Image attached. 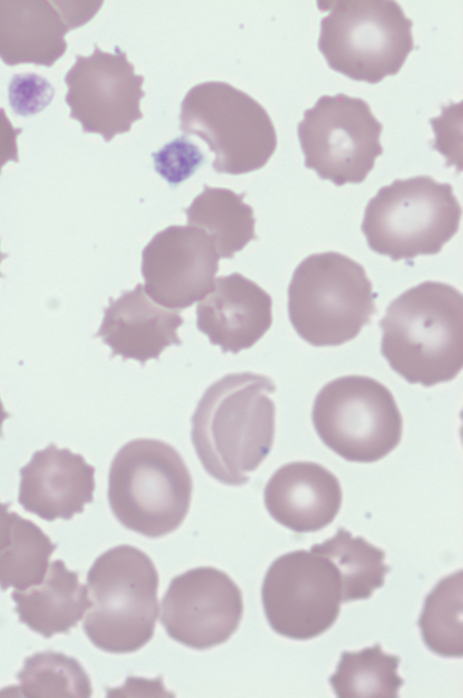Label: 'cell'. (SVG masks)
<instances>
[{"label":"cell","mask_w":463,"mask_h":698,"mask_svg":"<svg viewBox=\"0 0 463 698\" xmlns=\"http://www.w3.org/2000/svg\"><path fill=\"white\" fill-rule=\"evenodd\" d=\"M70 2L0 1V59L8 66L51 67L66 52L64 35L82 25Z\"/></svg>","instance_id":"obj_17"},{"label":"cell","mask_w":463,"mask_h":698,"mask_svg":"<svg viewBox=\"0 0 463 698\" xmlns=\"http://www.w3.org/2000/svg\"><path fill=\"white\" fill-rule=\"evenodd\" d=\"M159 621L174 640L204 650L227 641L243 613L241 591L223 571L202 566L175 577L161 599Z\"/></svg>","instance_id":"obj_13"},{"label":"cell","mask_w":463,"mask_h":698,"mask_svg":"<svg viewBox=\"0 0 463 698\" xmlns=\"http://www.w3.org/2000/svg\"><path fill=\"white\" fill-rule=\"evenodd\" d=\"M11 597L19 621L46 638L68 634L91 607L87 586L80 583L78 573L69 571L61 560L49 563L39 584L16 590Z\"/></svg>","instance_id":"obj_20"},{"label":"cell","mask_w":463,"mask_h":698,"mask_svg":"<svg viewBox=\"0 0 463 698\" xmlns=\"http://www.w3.org/2000/svg\"><path fill=\"white\" fill-rule=\"evenodd\" d=\"M11 502H0V549L5 546L11 539V529L14 512H8Z\"/></svg>","instance_id":"obj_30"},{"label":"cell","mask_w":463,"mask_h":698,"mask_svg":"<svg viewBox=\"0 0 463 698\" xmlns=\"http://www.w3.org/2000/svg\"><path fill=\"white\" fill-rule=\"evenodd\" d=\"M56 548L39 526L14 513L11 539L0 549V589L23 590L39 584Z\"/></svg>","instance_id":"obj_25"},{"label":"cell","mask_w":463,"mask_h":698,"mask_svg":"<svg viewBox=\"0 0 463 698\" xmlns=\"http://www.w3.org/2000/svg\"><path fill=\"white\" fill-rule=\"evenodd\" d=\"M381 353L411 383L453 380L463 366V299L454 287L424 281L393 299L379 321Z\"/></svg>","instance_id":"obj_2"},{"label":"cell","mask_w":463,"mask_h":698,"mask_svg":"<svg viewBox=\"0 0 463 698\" xmlns=\"http://www.w3.org/2000/svg\"><path fill=\"white\" fill-rule=\"evenodd\" d=\"M342 599L339 571L326 557L298 550L269 567L261 600L270 627L294 640H307L335 622Z\"/></svg>","instance_id":"obj_11"},{"label":"cell","mask_w":463,"mask_h":698,"mask_svg":"<svg viewBox=\"0 0 463 698\" xmlns=\"http://www.w3.org/2000/svg\"><path fill=\"white\" fill-rule=\"evenodd\" d=\"M271 307L270 296L240 273L219 277L197 304V328L223 353L237 354L269 330Z\"/></svg>","instance_id":"obj_16"},{"label":"cell","mask_w":463,"mask_h":698,"mask_svg":"<svg viewBox=\"0 0 463 698\" xmlns=\"http://www.w3.org/2000/svg\"><path fill=\"white\" fill-rule=\"evenodd\" d=\"M310 551L329 559L339 571L342 586L341 603L369 599L384 583L390 567L383 562L385 552L362 536L339 527L335 534Z\"/></svg>","instance_id":"obj_22"},{"label":"cell","mask_w":463,"mask_h":698,"mask_svg":"<svg viewBox=\"0 0 463 698\" xmlns=\"http://www.w3.org/2000/svg\"><path fill=\"white\" fill-rule=\"evenodd\" d=\"M158 574L141 550L123 544L99 556L87 575L91 601L82 627L98 648L137 651L153 637L158 614Z\"/></svg>","instance_id":"obj_4"},{"label":"cell","mask_w":463,"mask_h":698,"mask_svg":"<svg viewBox=\"0 0 463 698\" xmlns=\"http://www.w3.org/2000/svg\"><path fill=\"white\" fill-rule=\"evenodd\" d=\"M94 473L81 455L52 443L20 469L18 502L46 521L70 520L93 501Z\"/></svg>","instance_id":"obj_15"},{"label":"cell","mask_w":463,"mask_h":698,"mask_svg":"<svg viewBox=\"0 0 463 698\" xmlns=\"http://www.w3.org/2000/svg\"><path fill=\"white\" fill-rule=\"evenodd\" d=\"M314 428L324 444L348 461H377L400 443L402 419L387 387L364 375L327 382L317 394Z\"/></svg>","instance_id":"obj_9"},{"label":"cell","mask_w":463,"mask_h":698,"mask_svg":"<svg viewBox=\"0 0 463 698\" xmlns=\"http://www.w3.org/2000/svg\"><path fill=\"white\" fill-rule=\"evenodd\" d=\"M22 132L21 127H13L5 108H0V174L7 162H19L16 138Z\"/></svg>","instance_id":"obj_29"},{"label":"cell","mask_w":463,"mask_h":698,"mask_svg":"<svg viewBox=\"0 0 463 698\" xmlns=\"http://www.w3.org/2000/svg\"><path fill=\"white\" fill-rule=\"evenodd\" d=\"M8 92L14 111L27 116L43 109L52 99L54 90L44 78L26 73L13 77Z\"/></svg>","instance_id":"obj_28"},{"label":"cell","mask_w":463,"mask_h":698,"mask_svg":"<svg viewBox=\"0 0 463 698\" xmlns=\"http://www.w3.org/2000/svg\"><path fill=\"white\" fill-rule=\"evenodd\" d=\"M192 492V476L182 456L162 440H130L111 462V511L124 527L146 537L176 530L189 511Z\"/></svg>","instance_id":"obj_3"},{"label":"cell","mask_w":463,"mask_h":698,"mask_svg":"<svg viewBox=\"0 0 463 698\" xmlns=\"http://www.w3.org/2000/svg\"><path fill=\"white\" fill-rule=\"evenodd\" d=\"M179 312L156 302L144 285L137 284L116 300L109 298L94 336L101 337L111 348V356L120 355L124 360L134 359L145 364L149 359H158L166 347L182 344L177 328L184 320Z\"/></svg>","instance_id":"obj_19"},{"label":"cell","mask_w":463,"mask_h":698,"mask_svg":"<svg viewBox=\"0 0 463 698\" xmlns=\"http://www.w3.org/2000/svg\"><path fill=\"white\" fill-rule=\"evenodd\" d=\"M151 156L155 170L172 187L189 178L205 160L199 147L184 136L175 138Z\"/></svg>","instance_id":"obj_27"},{"label":"cell","mask_w":463,"mask_h":698,"mask_svg":"<svg viewBox=\"0 0 463 698\" xmlns=\"http://www.w3.org/2000/svg\"><path fill=\"white\" fill-rule=\"evenodd\" d=\"M382 131L364 99L324 95L298 125L305 166L337 186L360 184L383 152Z\"/></svg>","instance_id":"obj_10"},{"label":"cell","mask_w":463,"mask_h":698,"mask_svg":"<svg viewBox=\"0 0 463 698\" xmlns=\"http://www.w3.org/2000/svg\"><path fill=\"white\" fill-rule=\"evenodd\" d=\"M219 259L203 231L189 225L167 227L142 251L145 289L161 306L181 311L210 291Z\"/></svg>","instance_id":"obj_14"},{"label":"cell","mask_w":463,"mask_h":698,"mask_svg":"<svg viewBox=\"0 0 463 698\" xmlns=\"http://www.w3.org/2000/svg\"><path fill=\"white\" fill-rule=\"evenodd\" d=\"M400 661L379 643L358 652L344 651L329 683L339 698H397L404 683L397 673Z\"/></svg>","instance_id":"obj_23"},{"label":"cell","mask_w":463,"mask_h":698,"mask_svg":"<svg viewBox=\"0 0 463 698\" xmlns=\"http://www.w3.org/2000/svg\"><path fill=\"white\" fill-rule=\"evenodd\" d=\"M180 129L204 140L215 154L217 173L241 174L263 167L277 147L266 109L247 93L222 81L194 86L181 103Z\"/></svg>","instance_id":"obj_8"},{"label":"cell","mask_w":463,"mask_h":698,"mask_svg":"<svg viewBox=\"0 0 463 698\" xmlns=\"http://www.w3.org/2000/svg\"><path fill=\"white\" fill-rule=\"evenodd\" d=\"M10 417V414L6 412L4 409L2 401L0 399V437L3 436L2 434V425L5 420Z\"/></svg>","instance_id":"obj_31"},{"label":"cell","mask_w":463,"mask_h":698,"mask_svg":"<svg viewBox=\"0 0 463 698\" xmlns=\"http://www.w3.org/2000/svg\"><path fill=\"white\" fill-rule=\"evenodd\" d=\"M6 257H7V254L2 253V251L0 250V263ZM0 277L4 278L5 276L0 272Z\"/></svg>","instance_id":"obj_32"},{"label":"cell","mask_w":463,"mask_h":698,"mask_svg":"<svg viewBox=\"0 0 463 698\" xmlns=\"http://www.w3.org/2000/svg\"><path fill=\"white\" fill-rule=\"evenodd\" d=\"M16 678L24 697H90L92 693L80 664L61 652L47 650L26 657Z\"/></svg>","instance_id":"obj_26"},{"label":"cell","mask_w":463,"mask_h":698,"mask_svg":"<svg viewBox=\"0 0 463 698\" xmlns=\"http://www.w3.org/2000/svg\"><path fill=\"white\" fill-rule=\"evenodd\" d=\"M270 516L296 533L317 532L331 524L342 504L337 477L322 465L295 461L278 468L264 489Z\"/></svg>","instance_id":"obj_18"},{"label":"cell","mask_w":463,"mask_h":698,"mask_svg":"<svg viewBox=\"0 0 463 698\" xmlns=\"http://www.w3.org/2000/svg\"><path fill=\"white\" fill-rule=\"evenodd\" d=\"M272 380L250 372L226 374L211 384L192 416L191 439L205 471L241 486L269 455L275 433Z\"/></svg>","instance_id":"obj_1"},{"label":"cell","mask_w":463,"mask_h":698,"mask_svg":"<svg viewBox=\"0 0 463 698\" xmlns=\"http://www.w3.org/2000/svg\"><path fill=\"white\" fill-rule=\"evenodd\" d=\"M463 571L439 580L426 596L418 620L422 640L443 657L463 656Z\"/></svg>","instance_id":"obj_24"},{"label":"cell","mask_w":463,"mask_h":698,"mask_svg":"<svg viewBox=\"0 0 463 698\" xmlns=\"http://www.w3.org/2000/svg\"><path fill=\"white\" fill-rule=\"evenodd\" d=\"M361 264L335 252L315 253L295 269L288 311L298 335L314 346H335L358 335L376 312Z\"/></svg>","instance_id":"obj_5"},{"label":"cell","mask_w":463,"mask_h":698,"mask_svg":"<svg viewBox=\"0 0 463 698\" xmlns=\"http://www.w3.org/2000/svg\"><path fill=\"white\" fill-rule=\"evenodd\" d=\"M460 218L451 184L418 175L381 187L365 207L362 231L374 252L412 259L439 253L457 233Z\"/></svg>","instance_id":"obj_7"},{"label":"cell","mask_w":463,"mask_h":698,"mask_svg":"<svg viewBox=\"0 0 463 698\" xmlns=\"http://www.w3.org/2000/svg\"><path fill=\"white\" fill-rule=\"evenodd\" d=\"M245 193L203 185L184 211L189 226L203 231L212 241L219 258L232 259L257 236L252 208L243 202Z\"/></svg>","instance_id":"obj_21"},{"label":"cell","mask_w":463,"mask_h":698,"mask_svg":"<svg viewBox=\"0 0 463 698\" xmlns=\"http://www.w3.org/2000/svg\"><path fill=\"white\" fill-rule=\"evenodd\" d=\"M329 14L317 47L328 66L357 81L378 83L399 72L413 50L412 21L390 0L317 1Z\"/></svg>","instance_id":"obj_6"},{"label":"cell","mask_w":463,"mask_h":698,"mask_svg":"<svg viewBox=\"0 0 463 698\" xmlns=\"http://www.w3.org/2000/svg\"><path fill=\"white\" fill-rule=\"evenodd\" d=\"M64 81L70 117L81 124L84 133L99 134L109 142L143 118L139 101L145 96L144 77L135 73L134 65L118 46L115 53H109L95 44L91 55H76Z\"/></svg>","instance_id":"obj_12"}]
</instances>
